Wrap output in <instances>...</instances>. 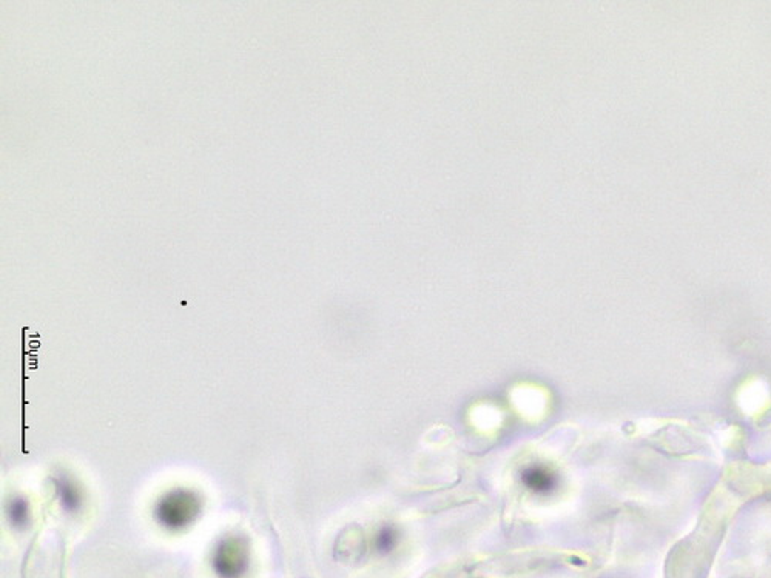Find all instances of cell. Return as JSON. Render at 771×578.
<instances>
[{
	"label": "cell",
	"mask_w": 771,
	"mask_h": 578,
	"mask_svg": "<svg viewBox=\"0 0 771 578\" xmlns=\"http://www.w3.org/2000/svg\"><path fill=\"white\" fill-rule=\"evenodd\" d=\"M570 557L565 554L543 552V550H533V552H520L509 554L495 558L480 560V562H469L463 565H454L448 569H441L437 574H432V578H500L512 577L526 572H536L538 569L549 567L551 565L563 563Z\"/></svg>",
	"instance_id": "cell-1"
},
{
	"label": "cell",
	"mask_w": 771,
	"mask_h": 578,
	"mask_svg": "<svg viewBox=\"0 0 771 578\" xmlns=\"http://www.w3.org/2000/svg\"><path fill=\"white\" fill-rule=\"evenodd\" d=\"M199 509L201 503L192 492L176 491L159 503L157 518L167 528L181 529L194 520Z\"/></svg>",
	"instance_id": "cell-2"
},
{
	"label": "cell",
	"mask_w": 771,
	"mask_h": 578,
	"mask_svg": "<svg viewBox=\"0 0 771 578\" xmlns=\"http://www.w3.org/2000/svg\"><path fill=\"white\" fill-rule=\"evenodd\" d=\"M247 563H249V552L241 538H226L216 548L213 566L219 577L239 578L245 572Z\"/></svg>",
	"instance_id": "cell-3"
},
{
	"label": "cell",
	"mask_w": 771,
	"mask_h": 578,
	"mask_svg": "<svg viewBox=\"0 0 771 578\" xmlns=\"http://www.w3.org/2000/svg\"><path fill=\"white\" fill-rule=\"evenodd\" d=\"M338 548L343 555L349 558H358L362 552H365V548H366L365 532H362V529L357 526V524L349 526L341 533V537L338 540Z\"/></svg>",
	"instance_id": "cell-4"
},
{
	"label": "cell",
	"mask_w": 771,
	"mask_h": 578,
	"mask_svg": "<svg viewBox=\"0 0 771 578\" xmlns=\"http://www.w3.org/2000/svg\"><path fill=\"white\" fill-rule=\"evenodd\" d=\"M523 478H525L526 486H529L531 489H534L536 492L548 491V489L551 487L553 483H554V478H553L551 472H549L548 469H542V467L528 469L525 472V475H523Z\"/></svg>",
	"instance_id": "cell-5"
},
{
	"label": "cell",
	"mask_w": 771,
	"mask_h": 578,
	"mask_svg": "<svg viewBox=\"0 0 771 578\" xmlns=\"http://www.w3.org/2000/svg\"><path fill=\"white\" fill-rule=\"evenodd\" d=\"M396 543V533L391 528L379 530L377 537V548L379 550H391Z\"/></svg>",
	"instance_id": "cell-6"
}]
</instances>
